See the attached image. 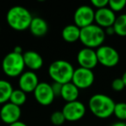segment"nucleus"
Here are the masks:
<instances>
[{
	"label": "nucleus",
	"mask_w": 126,
	"mask_h": 126,
	"mask_svg": "<svg viewBox=\"0 0 126 126\" xmlns=\"http://www.w3.org/2000/svg\"><path fill=\"white\" fill-rule=\"evenodd\" d=\"M116 103L110 97L103 93H96L90 98L88 105L91 112L101 119L110 117L114 113Z\"/></svg>",
	"instance_id": "1"
},
{
	"label": "nucleus",
	"mask_w": 126,
	"mask_h": 126,
	"mask_svg": "<svg viewBox=\"0 0 126 126\" xmlns=\"http://www.w3.org/2000/svg\"><path fill=\"white\" fill-rule=\"evenodd\" d=\"M33 16L27 8L16 5L10 8L6 14V21L12 30L23 31L30 28Z\"/></svg>",
	"instance_id": "2"
},
{
	"label": "nucleus",
	"mask_w": 126,
	"mask_h": 126,
	"mask_svg": "<svg viewBox=\"0 0 126 126\" xmlns=\"http://www.w3.org/2000/svg\"><path fill=\"white\" fill-rule=\"evenodd\" d=\"M74 67L69 61L57 60L51 63L48 67V74L54 82L64 85L72 81Z\"/></svg>",
	"instance_id": "3"
},
{
	"label": "nucleus",
	"mask_w": 126,
	"mask_h": 126,
	"mask_svg": "<svg viewBox=\"0 0 126 126\" xmlns=\"http://www.w3.org/2000/svg\"><path fill=\"white\" fill-rule=\"evenodd\" d=\"M106 34L103 28L97 24H91L85 28L80 29L79 41L85 46L89 48H98L103 45L105 40Z\"/></svg>",
	"instance_id": "4"
},
{
	"label": "nucleus",
	"mask_w": 126,
	"mask_h": 126,
	"mask_svg": "<svg viewBox=\"0 0 126 126\" xmlns=\"http://www.w3.org/2000/svg\"><path fill=\"white\" fill-rule=\"evenodd\" d=\"M25 64L23 54H18L14 51L10 52L2 61V69L9 77H17L24 72Z\"/></svg>",
	"instance_id": "5"
},
{
	"label": "nucleus",
	"mask_w": 126,
	"mask_h": 126,
	"mask_svg": "<svg viewBox=\"0 0 126 126\" xmlns=\"http://www.w3.org/2000/svg\"><path fill=\"white\" fill-rule=\"evenodd\" d=\"M97 57L99 64L106 67H113L118 64L120 55L117 49L111 46L102 45L96 49Z\"/></svg>",
	"instance_id": "6"
},
{
	"label": "nucleus",
	"mask_w": 126,
	"mask_h": 126,
	"mask_svg": "<svg viewBox=\"0 0 126 126\" xmlns=\"http://www.w3.org/2000/svg\"><path fill=\"white\" fill-rule=\"evenodd\" d=\"M95 19V11L90 5L83 4L75 10L74 14V24L82 29L93 24Z\"/></svg>",
	"instance_id": "7"
},
{
	"label": "nucleus",
	"mask_w": 126,
	"mask_h": 126,
	"mask_svg": "<svg viewBox=\"0 0 126 126\" xmlns=\"http://www.w3.org/2000/svg\"><path fill=\"white\" fill-rule=\"evenodd\" d=\"M86 109L84 104L79 100H76V101L66 103L61 111L65 117L66 121L75 122L83 118L86 114Z\"/></svg>",
	"instance_id": "8"
},
{
	"label": "nucleus",
	"mask_w": 126,
	"mask_h": 126,
	"mask_svg": "<svg viewBox=\"0 0 126 126\" xmlns=\"http://www.w3.org/2000/svg\"><path fill=\"white\" fill-rule=\"evenodd\" d=\"M94 79L95 76L93 70L79 67L74 70L72 82L79 89H86L93 84Z\"/></svg>",
	"instance_id": "9"
},
{
	"label": "nucleus",
	"mask_w": 126,
	"mask_h": 126,
	"mask_svg": "<svg viewBox=\"0 0 126 126\" xmlns=\"http://www.w3.org/2000/svg\"><path fill=\"white\" fill-rule=\"evenodd\" d=\"M35 98L41 105L47 106L53 103L55 95L53 92L51 84L47 82H40L34 91Z\"/></svg>",
	"instance_id": "10"
},
{
	"label": "nucleus",
	"mask_w": 126,
	"mask_h": 126,
	"mask_svg": "<svg viewBox=\"0 0 126 126\" xmlns=\"http://www.w3.org/2000/svg\"><path fill=\"white\" fill-rule=\"evenodd\" d=\"M22 115L21 107L11 103L4 104L0 109V119L6 124H11L19 121Z\"/></svg>",
	"instance_id": "11"
},
{
	"label": "nucleus",
	"mask_w": 126,
	"mask_h": 126,
	"mask_svg": "<svg viewBox=\"0 0 126 126\" xmlns=\"http://www.w3.org/2000/svg\"><path fill=\"white\" fill-rule=\"evenodd\" d=\"M77 61L80 67L93 70L98 64L96 50L89 47L81 48L77 54Z\"/></svg>",
	"instance_id": "12"
},
{
	"label": "nucleus",
	"mask_w": 126,
	"mask_h": 126,
	"mask_svg": "<svg viewBox=\"0 0 126 126\" xmlns=\"http://www.w3.org/2000/svg\"><path fill=\"white\" fill-rule=\"evenodd\" d=\"M39 79L36 74L34 71H25L19 76L18 86L19 89L26 93H34L39 84Z\"/></svg>",
	"instance_id": "13"
},
{
	"label": "nucleus",
	"mask_w": 126,
	"mask_h": 126,
	"mask_svg": "<svg viewBox=\"0 0 126 126\" xmlns=\"http://www.w3.org/2000/svg\"><path fill=\"white\" fill-rule=\"evenodd\" d=\"M116 14L107 6L105 8L98 9L95 11V19L96 24L103 29H106L113 26L116 21Z\"/></svg>",
	"instance_id": "14"
},
{
	"label": "nucleus",
	"mask_w": 126,
	"mask_h": 126,
	"mask_svg": "<svg viewBox=\"0 0 126 126\" xmlns=\"http://www.w3.org/2000/svg\"><path fill=\"white\" fill-rule=\"evenodd\" d=\"M25 67L30 71H36L42 68L43 66V59L39 53L33 50L26 51L23 54Z\"/></svg>",
	"instance_id": "15"
},
{
	"label": "nucleus",
	"mask_w": 126,
	"mask_h": 126,
	"mask_svg": "<svg viewBox=\"0 0 126 126\" xmlns=\"http://www.w3.org/2000/svg\"><path fill=\"white\" fill-rule=\"evenodd\" d=\"M30 33L36 37H42L44 36L48 31V25L47 23L40 16H35L32 19L31 23L30 25Z\"/></svg>",
	"instance_id": "16"
},
{
	"label": "nucleus",
	"mask_w": 126,
	"mask_h": 126,
	"mask_svg": "<svg viewBox=\"0 0 126 126\" xmlns=\"http://www.w3.org/2000/svg\"><path fill=\"white\" fill-rule=\"evenodd\" d=\"M79 94V89L71 81L62 85L61 97L65 100L67 103L78 100Z\"/></svg>",
	"instance_id": "17"
},
{
	"label": "nucleus",
	"mask_w": 126,
	"mask_h": 126,
	"mask_svg": "<svg viewBox=\"0 0 126 126\" xmlns=\"http://www.w3.org/2000/svg\"><path fill=\"white\" fill-rule=\"evenodd\" d=\"M61 36L63 40L69 43L77 42L80 37V28H79L74 23L67 25L61 31Z\"/></svg>",
	"instance_id": "18"
},
{
	"label": "nucleus",
	"mask_w": 126,
	"mask_h": 126,
	"mask_svg": "<svg viewBox=\"0 0 126 126\" xmlns=\"http://www.w3.org/2000/svg\"><path fill=\"white\" fill-rule=\"evenodd\" d=\"M12 85L5 79H0V104H5L10 101L13 92Z\"/></svg>",
	"instance_id": "19"
},
{
	"label": "nucleus",
	"mask_w": 126,
	"mask_h": 126,
	"mask_svg": "<svg viewBox=\"0 0 126 126\" xmlns=\"http://www.w3.org/2000/svg\"><path fill=\"white\" fill-rule=\"evenodd\" d=\"M113 28L117 35L121 37L126 36V14H121L117 16Z\"/></svg>",
	"instance_id": "20"
},
{
	"label": "nucleus",
	"mask_w": 126,
	"mask_h": 126,
	"mask_svg": "<svg viewBox=\"0 0 126 126\" xmlns=\"http://www.w3.org/2000/svg\"><path fill=\"white\" fill-rule=\"evenodd\" d=\"M27 101V93L22 91L21 89H14L11 95L10 101L11 103L21 107L23 105H24Z\"/></svg>",
	"instance_id": "21"
},
{
	"label": "nucleus",
	"mask_w": 126,
	"mask_h": 126,
	"mask_svg": "<svg viewBox=\"0 0 126 126\" xmlns=\"http://www.w3.org/2000/svg\"><path fill=\"white\" fill-rule=\"evenodd\" d=\"M114 115L119 121L126 120V103L125 102H118L116 103L114 108Z\"/></svg>",
	"instance_id": "22"
},
{
	"label": "nucleus",
	"mask_w": 126,
	"mask_h": 126,
	"mask_svg": "<svg viewBox=\"0 0 126 126\" xmlns=\"http://www.w3.org/2000/svg\"><path fill=\"white\" fill-rule=\"evenodd\" d=\"M50 121L52 123V124H54V125L61 126L65 123L66 118L61 110H56V111H54L51 114Z\"/></svg>",
	"instance_id": "23"
},
{
	"label": "nucleus",
	"mask_w": 126,
	"mask_h": 126,
	"mask_svg": "<svg viewBox=\"0 0 126 126\" xmlns=\"http://www.w3.org/2000/svg\"><path fill=\"white\" fill-rule=\"evenodd\" d=\"M126 6V0H109L108 7L113 12H118Z\"/></svg>",
	"instance_id": "24"
},
{
	"label": "nucleus",
	"mask_w": 126,
	"mask_h": 126,
	"mask_svg": "<svg viewBox=\"0 0 126 126\" xmlns=\"http://www.w3.org/2000/svg\"><path fill=\"white\" fill-rule=\"evenodd\" d=\"M111 88L115 92L123 91L125 88V85H124L122 78H117V79H113L111 82Z\"/></svg>",
	"instance_id": "25"
},
{
	"label": "nucleus",
	"mask_w": 126,
	"mask_h": 126,
	"mask_svg": "<svg viewBox=\"0 0 126 126\" xmlns=\"http://www.w3.org/2000/svg\"><path fill=\"white\" fill-rule=\"evenodd\" d=\"M91 4L93 7L97 8V10H98L107 7L109 4V0H92Z\"/></svg>",
	"instance_id": "26"
},
{
	"label": "nucleus",
	"mask_w": 126,
	"mask_h": 126,
	"mask_svg": "<svg viewBox=\"0 0 126 126\" xmlns=\"http://www.w3.org/2000/svg\"><path fill=\"white\" fill-rule=\"evenodd\" d=\"M52 86L53 92H54L55 97H61V89H62V85L57 82H53V84H51Z\"/></svg>",
	"instance_id": "27"
},
{
	"label": "nucleus",
	"mask_w": 126,
	"mask_h": 126,
	"mask_svg": "<svg viewBox=\"0 0 126 126\" xmlns=\"http://www.w3.org/2000/svg\"><path fill=\"white\" fill-rule=\"evenodd\" d=\"M105 34H106V35H114V34H115V30H114L113 26L109 27V28H106L105 30Z\"/></svg>",
	"instance_id": "28"
},
{
	"label": "nucleus",
	"mask_w": 126,
	"mask_h": 126,
	"mask_svg": "<svg viewBox=\"0 0 126 126\" xmlns=\"http://www.w3.org/2000/svg\"><path fill=\"white\" fill-rule=\"evenodd\" d=\"M9 126H28L24 122H22V121H17V122L14 123V124H10Z\"/></svg>",
	"instance_id": "29"
},
{
	"label": "nucleus",
	"mask_w": 126,
	"mask_h": 126,
	"mask_svg": "<svg viewBox=\"0 0 126 126\" xmlns=\"http://www.w3.org/2000/svg\"><path fill=\"white\" fill-rule=\"evenodd\" d=\"M110 126H126V123L123 122V121H118V122H116L114 124H112Z\"/></svg>",
	"instance_id": "30"
},
{
	"label": "nucleus",
	"mask_w": 126,
	"mask_h": 126,
	"mask_svg": "<svg viewBox=\"0 0 126 126\" xmlns=\"http://www.w3.org/2000/svg\"><path fill=\"white\" fill-rule=\"evenodd\" d=\"M13 51L16 53H18V54H22V47H20V46H16V47H15Z\"/></svg>",
	"instance_id": "31"
},
{
	"label": "nucleus",
	"mask_w": 126,
	"mask_h": 126,
	"mask_svg": "<svg viewBox=\"0 0 126 126\" xmlns=\"http://www.w3.org/2000/svg\"><path fill=\"white\" fill-rule=\"evenodd\" d=\"M122 79H123V81H124V85H125V87H126V71L124 73V74H123V76H122Z\"/></svg>",
	"instance_id": "32"
},
{
	"label": "nucleus",
	"mask_w": 126,
	"mask_h": 126,
	"mask_svg": "<svg viewBox=\"0 0 126 126\" xmlns=\"http://www.w3.org/2000/svg\"><path fill=\"white\" fill-rule=\"evenodd\" d=\"M0 31H1V26H0Z\"/></svg>",
	"instance_id": "33"
}]
</instances>
